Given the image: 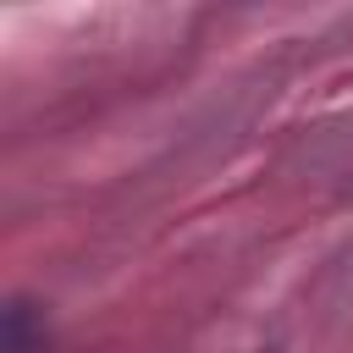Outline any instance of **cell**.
<instances>
[{"label": "cell", "mask_w": 353, "mask_h": 353, "mask_svg": "<svg viewBox=\"0 0 353 353\" xmlns=\"http://www.w3.org/2000/svg\"><path fill=\"white\" fill-rule=\"evenodd\" d=\"M0 353H44V320L33 314V303H11L6 309V336H0Z\"/></svg>", "instance_id": "cell-1"}]
</instances>
